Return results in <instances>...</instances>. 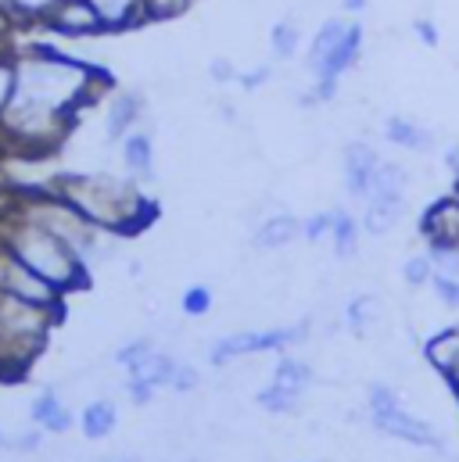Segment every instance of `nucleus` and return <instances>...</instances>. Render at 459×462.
<instances>
[{"instance_id":"obj_29","label":"nucleus","mask_w":459,"mask_h":462,"mask_svg":"<svg viewBox=\"0 0 459 462\" xmlns=\"http://www.w3.org/2000/svg\"><path fill=\"white\" fill-rule=\"evenodd\" d=\"M435 258L424 251V254H409L406 258V265H402V280H406V287H427L431 280H435Z\"/></svg>"},{"instance_id":"obj_14","label":"nucleus","mask_w":459,"mask_h":462,"mask_svg":"<svg viewBox=\"0 0 459 462\" xmlns=\"http://www.w3.org/2000/svg\"><path fill=\"white\" fill-rule=\"evenodd\" d=\"M384 140L395 143V147H402V151H431L435 147V133L406 116L384 118Z\"/></svg>"},{"instance_id":"obj_5","label":"nucleus","mask_w":459,"mask_h":462,"mask_svg":"<svg viewBox=\"0 0 459 462\" xmlns=\"http://www.w3.org/2000/svg\"><path fill=\"white\" fill-rule=\"evenodd\" d=\"M309 341V319L295 323V327H273V330H240L227 334L209 347V362L212 365H227L233 358L244 355H266V351H287V347Z\"/></svg>"},{"instance_id":"obj_40","label":"nucleus","mask_w":459,"mask_h":462,"mask_svg":"<svg viewBox=\"0 0 459 462\" xmlns=\"http://www.w3.org/2000/svg\"><path fill=\"white\" fill-rule=\"evenodd\" d=\"M209 76H212V83H237V69L230 58H216L209 65Z\"/></svg>"},{"instance_id":"obj_7","label":"nucleus","mask_w":459,"mask_h":462,"mask_svg":"<svg viewBox=\"0 0 459 462\" xmlns=\"http://www.w3.org/2000/svg\"><path fill=\"white\" fill-rule=\"evenodd\" d=\"M43 25L61 40H90V36L105 32V25H101V18H98L90 0H58L43 14Z\"/></svg>"},{"instance_id":"obj_3","label":"nucleus","mask_w":459,"mask_h":462,"mask_svg":"<svg viewBox=\"0 0 459 462\" xmlns=\"http://www.w3.org/2000/svg\"><path fill=\"white\" fill-rule=\"evenodd\" d=\"M58 319L61 312L0 291V376L4 380L25 376L36 355L47 347V337Z\"/></svg>"},{"instance_id":"obj_36","label":"nucleus","mask_w":459,"mask_h":462,"mask_svg":"<svg viewBox=\"0 0 459 462\" xmlns=\"http://www.w3.org/2000/svg\"><path fill=\"white\" fill-rule=\"evenodd\" d=\"M198 383H201V373L191 365V362H176V373H173V391L176 394H191V391H198Z\"/></svg>"},{"instance_id":"obj_17","label":"nucleus","mask_w":459,"mask_h":462,"mask_svg":"<svg viewBox=\"0 0 459 462\" xmlns=\"http://www.w3.org/2000/svg\"><path fill=\"white\" fill-rule=\"evenodd\" d=\"M105 32H126L133 25H144V0H90Z\"/></svg>"},{"instance_id":"obj_27","label":"nucleus","mask_w":459,"mask_h":462,"mask_svg":"<svg viewBox=\"0 0 459 462\" xmlns=\"http://www.w3.org/2000/svg\"><path fill=\"white\" fill-rule=\"evenodd\" d=\"M255 402H258V409H262V412H273V416H295V412H298V405H302V394H295V391H284V387L269 383V387H262V391L255 394Z\"/></svg>"},{"instance_id":"obj_1","label":"nucleus","mask_w":459,"mask_h":462,"mask_svg":"<svg viewBox=\"0 0 459 462\" xmlns=\"http://www.w3.org/2000/svg\"><path fill=\"white\" fill-rule=\"evenodd\" d=\"M51 190L65 198L87 223L115 236L140 233L158 216V208L136 190L133 180H118L112 172H61Z\"/></svg>"},{"instance_id":"obj_20","label":"nucleus","mask_w":459,"mask_h":462,"mask_svg":"<svg viewBox=\"0 0 459 462\" xmlns=\"http://www.w3.org/2000/svg\"><path fill=\"white\" fill-rule=\"evenodd\" d=\"M348 22H351V18H323V22H320V29L313 32L309 51H305V65H309V72L320 69L323 58L342 43V36L348 32Z\"/></svg>"},{"instance_id":"obj_39","label":"nucleus","mask_w":459,"mask_h":462,"mask_svg":"<svg viewBox=\"0 0 459 462\" xmlns=\"http://www.w3.org/2000/svg\"><path fill=\"white\" fill-rule=\"evenodd\" d=\"M413 36L424 43V47H438V25L431 22V18H413Z\"/></svg>"},{"instance_id":"obj_43","label":"nucleus","mask_w":459,"mask_h":462,"mask_svg":"<svg viewBox=\"0 0 459 462\" xmlns=\"http://www.w3.org/2000/svg\"><path fill=\"white\" fill-rule=\"evenodd\" d=\"M445 380H449V387H453V394H456V398H459V369H456V373H453V376H445Z\"/></svg>"},{"instance_id":"obj_12","label":"nucleus","mask_w":459,"mask_h":462,"mask_svg":"<svg viewBox=\"0 0 459 462\" xmlns=\"http://www.w3.org/2000/svg\"><path fill=\"white\" fill-rule=\"evenodd\" d=\"M29 420H33L43 434H65V430H72V412H69V405L61 402V394H58L54 387H47V391H40V394L33 398Z\"/></svg>"},{"instance_id":"obj_8","label":"nucleus","mask_w":459,"mask_h":462,"mask_svg":"<svg viewBox=\"0 0 459 462\" xmlns=\"http://www.w3.org/2000/svg\"><path fill=\"white\" fill-rule=\"evenodd\" d=\"M384 158L377 154V147L373 143H366V140H351L348 147H344V190H348V198H359V201H366L370 198V183H373V172H377V165H380Z\"/></svg>"},{"instance_id":"obj_38","label":"nucleus","mask_w":459,"mask_h":462,"mask_svg":"<svg viewBox=\"0 0 459 462\" xmlns=\"http://www.w3.org/2000/svg\"><path fill=\"white\" fill-rule=\"evenodd\" d=\"M237 83L244 90H262L266 83H273V65H255L248 72H237Z\"/></svg>"},{"instance_id":"obj_4","label":"nucleus","mask_w":459,"mask_h":462,"mask_svg":"<svg viewBox=\"0 0 459 462\" xmlns=\"http://www.w3.org/2000/svg\"><path fill=\"white\" fill-rule=\"evenodd\" d=\"M370 423L377 434L417 445V448H442L438 430L427 420H417L413 412H406L398 391L391 383H373L370 387Z\"/></svg>"},{"instance_id":"obj_23","label":"nucleus","mask_w":459,"mask_h":462,"mask_svg":"<svg viewBox=\"0 0 459 462\" xmlns=\"http://www.w3.org/2000/svg\"><path fill=\"white\" fill-rule=\"evenodd\" d=\"M313 365L309 362H302V358H295V355H284L280 362H276V369H273V380L269 383H276V387H284V391H295V394H305L309 387H313Z\"/></svg>"},{"instance_id":"obj_41","label":"nucleus","mask_w":459,"mask_h":462,"mask_svg":"<svg viewBox=\"0 0 459 462\" xmlns=\"http://www.w3.org/2000/svg\"><path fill=\"white\" fill-rule=\"evenodd\" d=\"M43 445V430L36 427V430H29V434H22V438H14V441H7V448H18V452H36Z\"/></svg>"},{"instance_id":"obj_35","label":"nucleus","mask_w":459,"mask_h":462,"mask_svg":"<svg viewBox=\"0 0 459 462\" xmlns=\"http://www.w3.org/2000/svg\"><path fill=\"white\" fill-rule=\"evenodd\" d=\"M431 287H435V294H438V301H442V305H449V309H456V312H459V276L435 273Z\"/></svg>"},{"instance_id":"obj_30","label":"nucleus","mask_w":459,"mask_h":462,"mask_svg":"<svg viewBox=\"0 0 459 462\" xmlns=\"http://www.w3.org/2000/svg\"><path fill=\"white\" fill-rule=\"evenodd\" d=\"M212 305H216V298H212V291H209L205 283L187 287V291H183V298H180V309H183V316H191V319L209 316V312H212Z\"/></svg>"},{"instance_id":"obj_6","label":"nucleus","mask_w":459,"mask_h":462,"mask_svg":"<svg viewBox=\"0 0 459 462\" xmlns=\"http://www.w3.org/2000/svg\"><path fill=\"white\" fill-rule=\"evenodd\" d=\"M0 291L4 294H14V298H25L33 305H43V309H54L61 312L65 309V294L47 283L43 276H36L22 258H14L4 244H0Z\"/></svg>"},{"instance_id":"obj_15","label":"nucleus","mask_w":459,"mask_h":462,"mask_svg":"<svg viewBox=\"0 0 459 462\" xmlns=\"http://www.w3.org/2000/svg\"><path fill=\"white\" fill-rule=\"evenodd\" d=\"M406 219V198H370L362 212V230L370 236H384Z\"/></svg>"},{"instance_id":"obj_44","label":"nucleus","mask_w":459,"mask_h":462,"mask_svg":"<svg viewBox=\"0 0 459 462\" xmlns=\"http://www.w3.org/2000/svg\"><path fill=\"white\" fill-rule=\"evenodd\" d=\"M0 448H7V438H4V430H0Z\"/></svg>"},{"instance_id":"obj_22","label":"nucleus","mask_w":459,"mask_h":462,"mask_svg":"<svg viewBox=\"0 0 459 462\" xmlns=\"http://www.w3.org/2000/svg\"><path fill=\"white\" fill-rule=\"evenodd\" d=\"M298 47H302V22H298V14L276 18L273 29H269V51H273V58L276 61H291L298 54Z\"/></svg>"},{"instance_id":"obj_37","label":"nucleus","mask_w":459,"mask_h":462,"mask_svg":"<svg viewBox=\"0 0 459 462\" xmlns=\"http://www.w3.org/2000/svg\"><path fill=\"white\" fill-rule=\"evenodd\" d=\"M427 254L435 258V269H438V273L459 276V244H449V247H427Z\"/></svg>"},{"instance_id":"obj_18","label":"nucleus","mask_w":459,"mask_h":462,"mask_svg":"<svg viewBox=\"0 0 459 462\" xmlns=\"http://www.w3.org/2000/svg\"><path fill=\"white\" fill-rule=\"evenodd\" d=\"M173 373H176V358H173L169 351L155 347L151 355H144V358L129 369V380H136V383L158 391V387H169V383H173Z\"/></svg>"},{"instance_id":"obj_10","label":"nucleus","mask_w":459,"mask_h":462,"mask_svg":"<svg viewBox=\"0 0 459 462\" xmlns=\"http://www.w3.org/2000/svg\"><path fill=\"white\" fill-rule=\"evenodd\" d=\"M362 47H366V29L362 22H348V32L342 36V43L323 58L320 69H313V79H338L342 83L344 72H351L362 58Z\"/></svg>"},{"instance_id":"obj_9","label":"nucleus","mask_w":459,"mask_h":462,"mask_svg":"<svg viewBox=\"0 0 459 462\" xmlns=\"http://www.w3.org/2000/svg\"><path fill=\"white\" fill-rule=\"evenodd\" d=\"M420 236L427 240V247L459 244V194L438 198V201L420 216Z\"/></svg>"},{"instance_id":"obj_34","label":"nucleus","mask_w":459,"mask_h":462,"mask_svg":"<svg viewBox=\"0 0 459 462\" xmlns=\"http://www.w3.org/2000/svg\"><path fill=\"white\" fill-rule=\"evenodd\" d=\"M331 226H334V212H316V216L302 219V236L309 244H320V240L331 236Z\"/></svg>"},{"instance_id":"obj_31","label":"nucleus","mask_w":459,"mask_h":462,"mask_svg":"<svg viewBox=\"0 0 459 462\" xmlns=\"http://www.w3.org/2000/svg\"><path fill=\"white\" fill-rule=\"evenodd\" d=\"M194 0H144V22H173L183 18Z\"/></svg>"},{"instance_id":"obj_24","label":"nucleus","mask_w":459,"mask_h":462,"mask_svg":"<svg viewBox=\"0 0 459 462\" xmlns=\"http://www.w3.org/2000/svg\"><path fill=\"white\" fill-rule=\"evenodd\" d=\"M359 230H362V219H355L351 212L334 208V226H331V244H334V254L348 262L359 254Z\"/></svg>"},{"instance_id":"obj_2","label":"nucleus","mask_w":459,"mask_h":462,"mask_svg":"<svg viewBox=\"0 0 459 462\" xmlns=\"http://www.w3.org/2000/svg\"><path fill=\"white\" fill-rule=\"evenodd\" d=\"M0 244L14 258H22L36 276H43L47 283H54L61 294L83 291L90 283L87 258L72 244H65L58 233H51L47 226H40L36 219L22 216L14 205L0 216Z\"/></svg>"},{"instance_id":"obj_21","label":"nucleus","mask_w":459,"mask_h":462,"mask_svg":"<svg viewBox=\"0 0 459 462\" xmlns=\"http://www.w3.org/2000/svg\"><path fill=\"white\" fill-rule=\"evenodd\" d=\"M115 423H118V409H115V402H108V398L90 402V405L83 409V416H80V430H83L87 441L108 438L115 430Z\"/></svg>"},{"instance_id":"obj_11","label":"nucleus","mask_w":459,"mask_h":462,"mask_svg":"<svg viewBox=\"0 0 459 462\" xmlns=\"http://www.w3.org/2000/svg\"><path fill=\"white\" fill-rule=\"evenodd\" d=\"M144 118V97L136 90H118L108 101V112H105V136L108 143H122Z\"/></svg>"},{"instance_id":"obj_19","label":"nucleus","mask_w":459,"mask_h":462,"mask_svg":"<svg viewBox=\"0 0 459 462\" xmlns=\"http://www.w3.org/2000/svg\"><path fill=\"white\" fill-rule=\"evenodd\" d=\"M424 358L431 362V369H438L442 376H453L459 369V323L438 330L427 345H424Z\"/></svg>"},{"instance_id":"obj_13","label":"nucleus","mask_w":459,"mask_h":462,"mask_svg":"<svg viewBox=\"0 0 459 462\" xmlns=\"http://www.w3.org/2000/svg\"><path fill=\"white\" fill-rule=\"evenodd\" d=\"M118 147H122V165H126L129 180H151L155 176V140L147 129H133Z\"/></svg>"},{"instance_id":"obj_26","label":"nucleus","mask_w":459,"mask_h":462,"mask_svg":"<svg viewBox=\"0 0 459 462\" xmlns=\"http://www.w3.org/2000/svg\"><path fill=\"white\" fill-rule=\"evenodd\" d=\"M377 316H380V301H377L373 294H359V298H351V301L344 305V327H348L355 337H366L370 327L377 323Z\"/></svg>"},{"instance_id":"obj_33","label":"nucleus","mask_w":459,"mask_h":462,"mask_svg":"<svg viewBox=\"0 0 459 462\" xmlns=\"http://www.w3.org/2000/svg\"><path fill=\"white\" fill-rule=\"evenodd\" d=\"M155 347H158V345H155L151 337H136V341H129V345H122L118 351H115V362H118V365L129 373V369H133V365H136L144 355H151Z\"/></svg>"},{"instance_id":"obj_25","label":"nucleus","mask_w":459,"mask_h":462,"mask_svg":"<svg viewBox=\"0 0 459 462\" xmlns=\"http://www.w3.org/2000/svg\"><path fill=\"white\" fill-rule=\"evenodd\" d=\"M406 190H409L406 169L395 165V162H380L377 172H373V183H370V198H406Z\"/></svg>"},{"instance_id":"obj_32","label":"nucleus","mask_w":459,"mask_h":462,"mask_svg":"<svg viewBox=\"0 0 459 462\" xmlns=\"http://www.w3.org/2000/svg\"><path fill=\"white\" fill-rule=\"evenodd\" d=\"M0 4L11 7L18 22H43V14H47L58 0H0Z\"/></svg>"},{"instance_id":"obj_28","label":"nucleus","mask_w":459,"mask_h":462,"mask_svg":"<svg viewBox=\"0 0 459 462\" xmlns=\"http://www.w3.org/2000/svg\"><path fill=\"white\" fill-rule=\"evenodd\" d=\"M14 94H18V58H14V51L4 47L0 51V118L11 108Z\"/></svg>"},{"instance_id":"obj_42","label":"nucleus","mask_w":459,"mask_h":462,"mask_svg":"<svg viewBox=\"0 0 459 462\" xmlns=\"http://www.w3.org/2000/svg\"><path fill=\"white\" fill-rule=\"evenodd\" d=\"M366 7H370V0H342L344 14H362Z\"/></svg>"},{"instance_id":"obj_45","label":"nucleus","mask_w":459,"mask_h":462,"mask_svg":"<svg viewBox=\"0 0 459 462\" xmlns=\"http://www.w3.org/2000/svg\"><path fill=\"white\" fill-rule=\"evenodd\" d=\"M115 462H136V459H115Z\"/></svg>"},{"instance_id":"obj_16","label":"nucleus","mask_w":459,"mask_h":462,"mask_svg":"<svg viewBox=\"0 0 459 462\" xmlns=\"http://www.w3.org/2000/svg\"><path fill=\"white\" fill-rule=\"evenodd\" d=\"M298 236H302V219H295L291 212H276V216H269V219L258 223L255 247L258 251H280V247H287Z\"/></svg>"}]
</instances>
